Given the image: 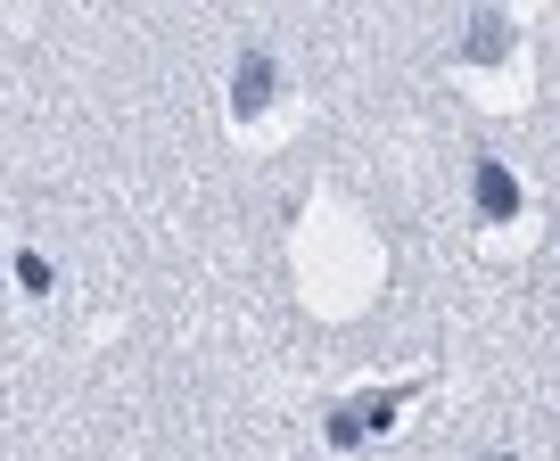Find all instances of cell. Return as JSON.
<instances>
[{"instance_id":"obj_1","label":"cell","mask_w":560,"mask_h":461,"mask_svg":"<svg viewBox=\"0 0 560 461\" xmlns=\"http://www.w3.org/2000/svg\"><path fill=\"white\" fill-rule=\"evenodd\" d=\"M264 99H272V58L247 50V58H240V74H231V107H240V116H256Z\"/></svg>"},{"instance_id":"obj_2","label":"cell","mask_w":560,"mask_h":461,"mask_svg":"<svg viewBox=\"0 0 560 461\" xmlns=\"http://www.w3.org/2000/svg\"><path fill=\"white\" fill-rule=\"evenodd\" d=\"M478 206L487 214H520V181H511L494 157H478Z\"/></svg>"},{"instance_id":"obj_3","label":"cell","mask_w":560,"mask_h":461,"mask_svg":"<svg viewBox=\"0 0 560 461\" xmlns=\"http://www.w3.org/2000/svg\"><path fill=\"white\" fill-rule=\"evenodd\" d=\"M470 58H503V17H478L470 25Z\"/></svg>"}]
</instances>
